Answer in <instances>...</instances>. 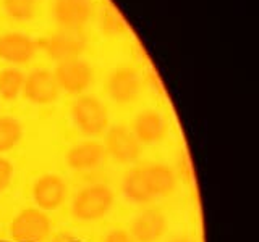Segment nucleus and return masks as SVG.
Segmentation results:
<instances>
[{"label": "nucleus", "mask_w": 259, "mask_h": 242, "mask_svg": "<svg viewBox=\"0 0 259 242\" xmlns=\"http://www.w3.org/2000/svg\"><path fill=\"white\" fill-rule=\"evenodd\" d=\"M113 204V194L104 184H94L78 192L73 202V215L78 220L91 221L102 218Z\"/></svg>", "instance_id": "nucleus-1"}, {"label": "nucleus", "mask_w": 259, "mask_h": 242, "mask_svg": "<svg viewBox=\"0 0 259 242\" xmlns=\"http://www.w3.org/2000/svg\"><path fill=\"white\" fill-rule=\"evenodd\" d=\"M71 115L84 134L99 136L109 126V116L104 103L93 95H83L73 103Z\"/></svg>", "instance_id": "nucleus-2"}, {"label": "nucleus", "mask_w": 259, "mask_h": 242, "mask_svg": "<svg viewBox=\"0 0 259 242\" xmlns=\"http://www.w3.org/2000/svg\"><path fill=\"white\" fill-rule=\"evenodd\" d=\"M52 15L62 31L78 32L93 16V5L89 0H54Z\"/></svg>", "instance_id": "nucleus-3"}, {"label": "nucleus", "mask_w": 259, "mask_h": 242, "mask_svg": "<svg viewBox=\"0 0 259 242\" xmlns=\"http://www.w3.org/2000/svg\"><path fill=\"white\" fill-rule=\"evenodd\" d=\"M49 231V218L36 208L23 210L12 223V237L16 242H40L47 237Z\"/></svg>", "instance_id": "nucleus-4"}, {"label": "nucleus", "mask_w": 259, "mask_h": 242, "mask_svg": "<svg viewBox=\"0 0 259 242\" xmlns=\"http://www.w3.org/2000/svg\"><path fill=\"white\" fill-rule=\"evenodd\" d=\"M54 76L59 87L63 89L65 92L79 94L91 84L93 70L89 67V63L79 58H71L57 65Z\"/></svg>", "instance_id": "nucleus-5"}, {"label": "nucleus", "mask_w": 259, "mask_h": 242, "mask_svg": "<svg viewBox=\"0 0 259 242\" xmlns=\"http://www.w3.org/2000/svg\"><path fill=\"white\" fill-rule=\"evenodd\" d=\"M105 91L109 97L117 103L133 102L138 94L141 92V79L136 70L121 67L112 71L105 81Z\"/></svg>", "instance_id": "nucleus-6"}, {"label": "nucleus", "mask_w": 259, "mask_h": 242, "mask_svg": "<svg viewBox=\"0 0 259 242\" xmlns=\"http://www.w3.org/2000/svg\"><path fill=\"white\" fill-rule=\"evenodd\" d=\"M59 91L60 87L57 84L54 73L47 70H36L24 76L23 94L32 103H52L59 95Z\"/></svg>", "instance_id": "nucleus-7"}, {"label": "nucleus", "mask_w": 259, "mask_h": 242, "mask_svg": "<svg viewBox=\"0 0 259 242\" xmlns=\"http://www.w3.org/2000/svg\"><path fill=\"white\" fill-rule=\"evenodd\" d=\"M105 149L121 163L135 161L141 155V142L136 139L133 131L125 126H112L109 129L105 137Z\"/></svg>", "instance_id": "nucleus-8"}, {"label": "nucleus", "mask_w": 259, "mask_h": 242, "mask_svg": "<svg viewBox=\"0 0 259 242\" xmlns=\"http://www.w3.org/2000/svg\"><path fill=\"white\" fill-rule=\"evenodd\" d=\"M37 47V42L23 32L12 31L0 34V58L8 63H28L34 56Z\"/></svg>", "instance_id": "nucleus-9"}, {"label": "nucleus", "mask_w": 259, "mask_h": 242, "mask_svg": "<svg viewBox=\"0 0 259 242\" xmlns=\"http://www.w3.org/2000/svg\"><path fill=\"white\" fill-rule=\"evenodd\" d=\"M37 45L42 47L59 63L65 60L78 58L79 53L84 48L83 39L76 36V32H68V31H62L47 39H40Z\"/></svg>", "instance_id": "nucleus-10"}, {"label": "nucleus", "mask_w": 259, "mask_h": 242, "mask_svg": "<svg viewBox=\"0 0 259 242\" xmlns=\"http://www.w3.org/2000/svg\"><path fill=\"white\" fill-rule=\"evenodd\" d=\"M167 231V218L159 208H149L132 223V236L136 242H156Z\"/></svg>", "instance_id": "nucleus-11"}, {"label": "nucleus", "mask_w": 259, "mask_h": 242, "mask_svg": "<svg viewBox=\"0 0 259 242\" xmlns=\"http://www.w3.org/2000/svg\"><path fill=\"white\" fill-rule=\"evenodd\" d=\"M138 168H140L143 181L152 197H157V196L165 197L175 191L177 176L172 168L160 165V163L138 166Z\"/></svg>", "instance_id": "nucleus-12"}, {"label": "nucleus", "mask_w": 259, "mask_h": 242, "mask_svg": "<svg viewBox=\"0 0 259 242\" xmlns=\"http://www.w3.org/2000/svg\"><path fill=\"white\" fill-rule=\"evenodd\" d=\"M34 200L42 210H55L62 205L67 196V186L55 174H46L39 177L34 184Z\"/></svg>", "instance_id": "nucleus-13"}, {"label": "nucleus", "mask_w": 259, "mask_h": 242, "mask_svg": "<svg viewBox=\"0 0 259 242\" xmlns=\"http://www.w3.org/2000/svg\"><path fill=\"white\" fill-rule=\"evenodd\" d=\"M133 134L143 144L159 142L167 134V123L156 110H144L133 119Z\"/></svg>", "instance_id": "nucleus-14"}, {"label": "nucleus", "mask_w": 259, "mask_h": 242, "mask_svg": "<svg viewBox=\"0 0 259 242\" xmlns=\"http://www.w3.org/2000/svg\"><path fill=\"white\" fill-rule=\"evenodd\" d=\"M104 153H105V149L102 144L96 141H84L68 150L67 163L70 168H75V169L96 168L104 158Z\"/></svg>", "instance_id": "nucleus-15"}, {"label": "nucleus", "mask_w": 259, "mask_h": 242, "mask_svg": "<svg viewBox=\"0 0 259 242\" xmlns=\"http://www.w3.org/2000/svg\"><path fill=\"white\" fill-rule=\"evenodd\" d=\"M24 75L16 68H5L0 71V95L5 100H13L23 91Z\"/></svg>", "instance_id": "nucleus-16"}, {"label": "nucleus", "mask_w": 259, "mask_h": 242, "mask_svg": "<svg viewBox=\"0 0 259 242\" xmlns=\"http://www.w3.org/2000/svg\"><path fill=\"white\" fill-rule=\"evenodd\" d=\"M123 191L135 202H151L154 199L143 181L140 168H133L126 173L123 179Z\"/></svg>", "instance_id": "nucleus-17"}, {"label": "nucleus", "mask_w": 259, "mask_h": 242, "mask_svg": "<svg viewBox=\"0 0 259 242\" xmlns=\"http://www.w3.org/2000/svg\"><path fill=\"white\" fill-rule=\"evenodd\" d=\"M23 129L16 119L10 116H0V153L10 150L21 139Z\"/></svg>", "instance_id": "nucleus-18"}, {"label": "nucleus", "mask_w": 259, "mask_h": 242, "mask_svg": "<svg viewBox=\"0 0 259 242\" xmlns=\"http://www.w3.org/2000/svg\"><path fill=\"white\" fill-rule=\"evenodd\" d=\"M5 13L13 20L28 21L36 13V0H2Z\"/></svg>", "instance_id": "nucleus-19"}, {"label": "nucleus", "mask_w": 259, "mask_h": 242, "mask_svg": "<svg viewBox=\"0 0 259 242\" xmlns=\"http://www.w3.org/2000/svg\"><path fill=\"white\" fill-rule=\"evenodd\" d=\"M13 176V165L5 158H0V192H4L10 186Z\"/></svg>", "instance_id": "nucleus-20"}, {"label": "nucleus", "mask_w": 259, "mask_h": 242, "mask_svg": "<svg viewBox=\"0 0 259 242\" xmlns=\"http://www.w3.org/2000/svg\"><path fill=\"white\" fill-rule=\"evenodd\" d=\"M104 242H135V239L130 232H126L123 229H115L105 237Z\"/></svg>", "instance_id": "nucleus-21"}, {"label": "nucleus", "mask_w": 259, "mask_h": 242, "mask_svg": "<svg viewBox=\"0 0 259 242\" xmlns=\"http://www.w3.org/2000/svg\"><path fill=\"white\" fill-rule=\"evenodd\" d=\"M168 242H191V239L186 237V236H177L174 239H170Z\"/></svg>", "instance_id": "nucleus-22"}]
</instances>
